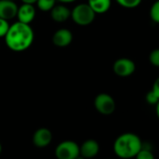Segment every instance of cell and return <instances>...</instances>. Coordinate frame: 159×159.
<instances>
[{"label":"cell","instance_id":"cell-27","mask_svg":"<svg viewBox=\"0 0 159 159\" xmlns=\"http://www.w3.org/2000/svg\"><path fill=\"white\" fill-rule=\"evenodd\" d=\"M11 1H14V0H11Z\"/></svg>","mask_w":159,"mask_h":159},{"label":"cell","instance_id":"cell-22","mask_svg":"<svg viewBox=\"0 0 159 159\" xmlns=\"http://www.w3.org/2000/svg\"><path fill=\"white\" fill-rule=\"evenodd\" d=\"M21 1L23 2V3H28V4H35L38 0H21Z\"/></svg>","mask_w":159,"mask_h":159},{"label":"cell","instance_id":"cell-24","mask_svg":"<svg viewBox=\"0 0 159 159\" xmlns=\"http://www.w3.org/2000/svg\"><path fill=\"white\" fill-rule=\"evenodd\" d=\"M155 112H156V116L159 119V101L157 102V104L155 105Z\"/></svg>","mask_w":159,"mask_h":159},{"label":"cell","instance_id":"cell-26","mask_svg":"<svg viewBox=\"0 0 159 159\" xmlns=\"http://www.w3.org/2000/svg\"><path fill=\"white\" fill-rule=\"evenodd\" d=\"M1 152H2V145L0 143V153H1Z\"/></svg>","mask_w":159,"mask_h":159},{"label":"cell","instance_id":"cell-19","mask_svg":"<svg viewBox=\"0 0 159 159\" xmlns=\"http://www.w3.org/2000/svg\"><path fill=\"white\" fill-rule=\"evenodd\" d=\"M145 99H146V102L150 105H156L157 102L159 101V98L152 91L150 90L147 94H146V97H145Z\"/></svg>","mask_w":159,"mask_h":159},{"label":"cell","instance_id":"cell-16","mask_svg":"<svg viewBox=\"0 0 159 159\" xmlns=\"http://www.w3.org/2000/svg\"><path fill=\"white\" fill-rule=\"evenodd\" d=\"M142 0H116V2L125 9H134L140 5Z\"/></svg>","mask_w":159,"mask_h":159},{"label":"cell","instance_id":"cell-18","mask_svg":"<svg viewBox=\"0 0 159 159\" xmlns=\"http://www.w3.org/2000/svg\"><path fill=\"white\" fill-rule=\"evenodd\" d=\"M149 60H150V63L153 66L159 67V48L154 49L151 52L149 55Z\"/></svg>","mask_w":159,"mask_h":159},{"label":"cell","instance_id":"cell-10","mask_svg":"<svg viewBox=\"0 0 159 159\" xmlns=\"http://www.w3.org/2000/svg\"><path fill=\"white\" fill-rule=\"evenodd\" d=\"M18 6L11 0H0V18L10 21L16 17Z\"/></svg>","mask_w":159,"mask_h":159},{"label":"cell","instance_id":"cell-3","mask_svg":"<svg viewBox=\"0 0 159 159\" xmlns=\"http://www.w3.org/2000/svg\"><path fill=\"white\" fill-rule=\"evenodd\" d=\"M96 15L97 14L91 9V7L87 3H85L77 5L71 11L70 18L78 25L87 26L94 22Z\"/></svg>","mask_w":159,"mask_h":159},{"label":"cell","instance_id":"cell-8","mask_svg":"<svg viewBox=\"0 0 159 159\" xmlns=\"http://www.w3.org/2000/svg\"><path fill=\"white\" fill-rule=\"evenodd\" d=\"M36 16V9L33 6V4L28 3H23L20 7H18L16 17L18 18V21L24 24L30 25Z\"/></svg>","mask_w":159,"mask_h":159},{"label":"cell","instance_id":"cell-23","mask_svg":"<svg viewBox=\"0 0 159 159\" xmlns=\"http://www.w3.org/2000/svg\"><path fill=\"white\" fill-rule=\"evenodd\" d=\"M57 1L63 3V4H68V3H73L76 0H57Z\"/></svg>","mask_w":159,"mask_h":159},{"label":"cell","instance_id":"cell-15","mask_svg":"<svg viewBox=\"0 0 159 159\" xmlns=\"http://www.w3.org/2000/svg\"><path fill=\"white\" fill-rule=\"evenodd\" d=\"M150 17L155 24H159V0L152 3L150 9Z\"/></svg>","mask_w":159,"mask_h":159},{"label":"cell","instance_id":"cell-14","mask_svg":"<svg viewBox=\"0 0 159 159\" xmlns=\"http://www.w3.org/2000/svg\"><path fill=\"white\" fill-rule=\"evenodd\" d=\"M57 0H38L36 2L39 11H50L56 3Z\"/></svg>","mask_w":159,"mask_h":159},{"label":"cell","instance_id":"cell-17","mask_svg":"<svg viewBox=\"0 0 159 159\" xmlns=\"http://www.w3.org/2000/svg\"><path fill=\"white\" fill-rule=\"evenodd\" d=\"M136 159H155L154 154L152 150H147V149H140V151L136 154L134 157Z\"/></svg>","mask_w":159,"mask_h":159},{"label":"cell","instance_id":"cell-20","mask_svg":"<svg viewBox=\"0 0 159 159\" xmlns=\"http://www.w3.org/2000/svg\"><path fill=\"white\" fill-rule=\"evenodd\" d=\"M10 25H11L9 24V21L0 18V38H4L6 36Z\"/></svg>","mask_w":159,"mask_h":159},{"label":"cell","instance_id":"cell-9","mask_svg":"<svg viewBox=\"0 0 159 159\" xmlns=\"http://www.w3.org/2000/svg\"><path fill=\"white\" fill-rule=\"evenodd\" d=\"M73 39V35L69 29L60 28L52 36V43L59 48H65L70 45Z\"/></svg>","mask_w":159,"mask_h":159},{"label":"cell","instance_id":"cell-5","mask_svg":"<svg viewBox=\"0 0 159 159\" xmlns=\"http://www.w3.org/2000/svg\"><path fill=\"white\" fill-rule=\"evenodd\" d=\"M94 106L99 113L103 115H111L115 111L116 103L114 98L111 95L101 93L96 97Z\"/></svg>","mask_w":159,"mask_h":159},{"label":"cell","instance_id":"cell-25","mask_svg":"<svg viewBox=\"0 0 159 159\" xmlns=\"http://www.w3.org/2000/svg\"><path fill=\"white\" fill-rule=\"evenodd\" d=\"M76 159H85V158H84V157H83L82 155H79Z\"/></svg>","mask_w":159,"mask_h":159},{"label":"cell","instance_id":"cell-1","mask_svg":"<svg viewBox=\"0 0 159 159\" xmlns=\"http://www.w3.org/2000/svg\"><path fill=\"white\" fill-rule=\"evenodd\" d=\"M4 39L9 49L20 52L31 47L35 39V34L30 25L18 21L10 25Z\"/></svg>","mask_w":159,"mask_h":159},{"label":"cell","instance_id":"cell-2","mask_svg":"<svg viewBox=\"0 0 159 159\" xmlns=\"http://www.w3.org/2000/svg\"><path fill=\"white\" fill-rule=\"evenodd\" d=\"M142 146L141 139L135 133L126 132L120 135L113 143L115 154L122 159L134 158Z\"/></svg>","mask_w":159,"mask_h":159},{"label":"cell","instance_id":"cell-13","mask_svg":"<svg viewBox=\"0 0 159 159\" xmlns=\"http://www.w3.org/2000/svg\"><path fill=\"white\" fill-rule=\"evenodd\" d=\"M87 4L96 14H103L111 9V0H88Z\"/></svg>","mask_w":159,"mask_h":159},{"label":"cell","instance_id":"cell-12","mask_svg":"<svg viewBox=\"0 0 159 159\" xmlns=\"http://www.w3.org/2000/svg\"><path fill=\"white\" fill-rule=\"evenodd\" d=\"M51 18L56 23H64L70 18L71 11L65 5H55L51 11Z\"/></svg>","mask_w":159,"mask_h":159},{"label":"cell","instance_id":"cell-7","mask_svg":"<svg viewBox=\"0 0 159 159\" xmlns=\"http://www.w3.org/2000/svg\"><path fill=\"white\" fill-rule=\"evenodd\" d=\"M52 139V133L46 127L39 128L33 135V143L38 148L47 147Z\"/></svg>","mask_w":159,"mask_h":159},{"label":"cell","instance_id":"cell-6","mask_svg":"<svg viewBox=\"0 0 159 159\" xmlns=\"http://www.w3.org/2000/svg\"><path fill=\"white\" fill-rule=\"evenodd\" d=\"M113 72L122 78H126L131 76L136 70V64L133 60L129 58H119L112 66Z\"/></svg>","mask_w":159,"mask_h":159},{"label":"cell","instance_id":"cell-4","mask_svg":"<svg viewBox=\"0 0 159 159\" xmlns=\"http://www.w3.org/2000/svg\"><path fill=\"white\" fill-rule=\"evenodd\" d=\"M80 155V146L73 140H64L55 148L57 159H76Z\"/></svg>","mask_w":159,"mask_h":159},{"label":"cell","instance_id":"cell-11","mask_svg":"<svg viewBox=\"0 0 159 159\" xmlns=\"http://www.w3.org/2000/svg\"><path fill=\"white\" fill-rule=\"evenodd\" d=\"M99 143L95 139H86L80 146V155H82L85 159L93 158L99 152Z\"/></svg>","mask_w":159,"mask_h":159},{"label":"cell","instance_id":"cell-21","mask_svg":"<svg viewBox=\"0 0 159 159\" xmlns=\"http://www.w3.org/2000/svg\"><path fill=\"white\" fill-rule=\"evenodd\" d=\"M152 91L159 98V77L156 78V80L154 81L152 87Z\"/></svg>","mask_w":159,"mask_h":159}]
</instances>
